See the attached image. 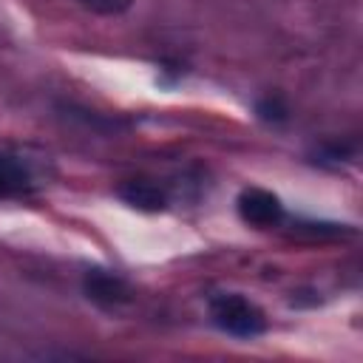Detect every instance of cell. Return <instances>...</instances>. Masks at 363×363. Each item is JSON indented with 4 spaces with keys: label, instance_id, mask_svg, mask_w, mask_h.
I'll return each instance as SVG.
<instances>
[{
    "label": "cell",
    "instance_id": "1",
    "mask_svg": "<svg viewBox=\"0 0 363 363\" xmlns=\"http://www.w3.org/2000/svg\"><path fill=\"white\" fill-rule=\"evenodd\" d=\"M210 318L218 329L235 335V337H255L264 332L267 320L264 312L238 292H224L210 301Z\"/></svg>",
    "mask_w": 363,
    "mask_h": 363
},
{
    "label": "cell",
    "instance_id": "2",
    "mask_svg": "<svg viewBox=\"0 0 363 363\" xmlns=\"http://www.w3.org/2000/svg\"><path fill=\"white\" fill-rule=\"evenodd\" d=\"M238 216L252 227H275L284 218V204L264 187H247L238 196Z\"/></svg>",
    "mask_w": 363,
    "mask_h": 363
},
{
    "label": "cell",
    "instance_id": "3",
    "mask_svg": "<svg viewBox=\"0 0 363 363\" xmlns=\"http://www.w3.org/2000/svg\"><path fill=\"white\" fill-rule=\"evenodd\" d=\"M37 184V173L31 159L14 150H0V196L28 193Z\"/></svg>",
    "mask_w": 363,
    "mask_h": 363
},
{
    "label": "cell",
    "instance_id": "4",
    "mask_svg": "<svg viewBox=\"0 0 363 363\" xmlns=\"http://www.w3.org/2000/svg\"><path fill=\"white\" fill-rule=\"evenodd\" d=\"M82 286H85V295H88L94 303L108 306V309L122 306V303L130 301V286H128V281L119 278L116 272L94 269V272L85 275V284H82Z\"/></svg>",
    "mask_w": 363,
    "mask_h": 363
},
{
    "label": "cell",
    "instance_id": "5",
    "mask_svg": "<svg viewBox=\"0 0 363 363\" xmlns=\"http://www.w3.org/2000/svg\"><path fill=\"white\" fill-rule=\"evenodd\" d=\"M119 196H122V201H128L130 207L147 210V213L164 210V204H167L164 190H162L159 184L147 182V179H130V182L119 184Z\"/></svg>",
    "mask_w": 363,
    "mask_h": 363
},
{
    "label": "cell",
    "instance_id": "6",
    "mask_svg": "<svg viewBox=\"0 0 363 363\" xmlns=\"http://www.w3.org/2000/svg\"><path fill=\"white\" fill-rule=\"evenodd\" d=\"M82 3L99 14H122L125 9H130L133 0H82Z\"/></svg>",
    "mask_w": 363,
    "mask_h": 363
},
{
    "label": "cell",
    "instance_id": "7",
    "mask_svg": "<svg viewBox=\"0 0 363 363\" xmlns=\"http://www.w3.org/2000/svg\"><path fill=\"white\" fill-rule=\"evenodd\" d=\"M258 111H261L267 119H284V116H286V108L281 105V99H272V96L264 99V102L258 105Z\"/></svg>",
    "mask_w": 363,
    "mask_h": 363
}]
</instances>
